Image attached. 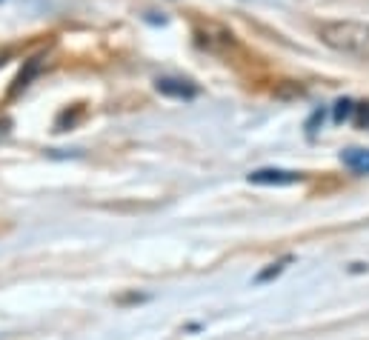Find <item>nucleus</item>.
<instances>
[{"label": "nucleus", "mask_w": 369, "mask_h": 340, "mask_svg": "<svg viewBox=\"0 0 369 340\" xmlns=\"http://www.w3.org/2000/svg\"><path fill=\"white\" fill-rule=\"evenodd\" d=\"M318 37L341 55L369 60V23L361 20H329L318 26Z\"/></svg>", "instance_id": "nucleus-1"}, {"label": "nucleus", "mask_w": 369, "mask_h": 340, "mask_svg": "<svg viewBox=\"0 0 369 340\" xmlns=\"http://www.w3.org/2000/svg\"><path fill=\"white\" fill-rule=\"evenodd\" d=\"M301 178L304 175L292 172V169H255V172L249 175V183H255V186H292Z\"/></svg>", "instance_id": "nucleus-2"}, {"label": "nucleus", "mask_w": 369, "mask_h": 340, "mask_svg": "<svg viewBox=\"0 0 369 340\" xmlns=\"http://www.w3.org/2000/svg\"><path fill=\"white\" fill-rule=\"evenodd\" d=\"M155 89L164 97H172V101H195L198 97V86L189 80H180V78H157Z\"/></svg>", "instance_id": "nucleus-3"}, {"label": "nucleus", "mask_w": 369, "mask_h": 340, "mask_svg": "<svg viewBox=\"0 0 369 340\" xmlns=\"http://www.w3.org/2000/svg\"><path fill=\"white\" fill-rule=\"evenodd\" d=\"M341 163L355 175H369V149H347L341 152Z\"/></svg>", "instance_id": "nucleus-4"}, {"label": "nucleus", "mask_w": 369, "mask_h": 340, "mask_svg": "<svg viewBox=\"0 0 369 340\" xmlns=\"http://www.w3.org/2000/svg\"><path fill=\"white\" fill-rule=\"evenodd\" d=\"M40 66H43V60L40 58H32L29 60V66H26V71H20V75H17V80H15V86H12V92L9 94H17L20 89H26L29 86V80L37 75V71H40Z\"/></svg>", "instance_id": "nucleus-5"}, {"label": "nucleus", "mask_w": 369, "mask_h": 340, "mask_svg": "<svg viewBox=\"0 0 369 340\" xmlns=\"http://www.w3.org/2000/svg\"><path fill=\"white\" fill-rule=\"evenodd\" d=\"M352 114H355V101H350V97H341V101L332 106L335 124H347V120H352Z\"/></svg>", "instance_id": "nucleus-6"}, {"label": "nucleus", "mask_w": 369, "mask_h": 340, "mask_svg": "<svg viewBox=\"0 0 369 340\" xmlns=\"http://www.w3.org/2000/svg\"><path fill=\"white\" fill-rule=\"evenodd\" d=\"M292 263V257L286 255V257H281L278 263H272V266H266V269L264 272H258V278H255V283H266V280H272V278H278L284 269H286V266Z\"/></svg>", "instance_id": "nucleus-7"}, {"label": "nucleus", "mask_w": 369, "mask_h": 340, "mask_svg": "<svg viewBox=\"0 0 369 340\" xmlns=\"http://www.w3.org/2000/svg\"><path fill=\"white\" fill-rule=\"evenodd\" d=\"M352 124H355V126H361V129H369V103H355Z\"/></svg>", "instance_id": "nucleus-8"}, {"label": "nucleus", "mask_w": 369, "mask_h": 340, "mask_svg": "<svg viewBox=\"0 0 369 340\" xmlns=\"http://www.w3.org/2000/svg\"><path fill=\"white\" fill-rule=\"evenodd\" d=\"M324 117H327V112H324V109H315V112H312V117L307 120V132H309V135H315V132H318V124L324 126Z\"/></svg>", "instance_id": "nucleus-9"}]
</instances>
